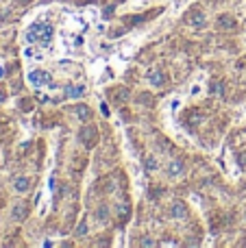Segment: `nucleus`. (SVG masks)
I'll use <instances>...</instances> for the list:
<instances>
[{
  "mask_svg": "<svg viewBox=\"0 0 246 248\" xmlns=\"http://www.w3.org/2000/svg\"><path fill=\"white\" fill-rule=\"evenodd\" d=\"M52 37H55V29H52V24H48V22H35V24H31V29L26 31V39H29L31 44H39L42 48L50 46Z\"/></svg>",
  "mask_w": 246,
  "mask_h": 248,
  "instance_id": "obj_1",
  "label": "nucleus"
},
{
  "mask_svg": "<svg viewBox=\"0 0 246 248\" xmlns=\"http://www.w3.org/2000/svg\"><path fill=\"white\" fill-rule=\"evenodd\" d=\"M29 81H31V85L42 87V85H50L52 77L46 72V70H33V72L29 74Z\"/></svg>",
  "mask_w": 246,
  "mask_h": 248,
  "instance_id": "obj_2",
  "label": "nucleus"
},
{
  "mask_svg": "<svg viewBox=\"0 0 246 248\" xmlns=\"http://www.w3.org/2000/svg\"><path fill=\"white\" fill-rule=\"evenodd\" d=\"M187 205L183 201H174L172 207H170V216H172L174 220H187Z\"/></svg>",
  "mask_w": 246,
  "mask_h": 248,
  "instance_id": "obj_3",
  "label": "nucleus"
},
{
  "mask_svg": "<svg viewBox=\"0 0 246 248\" xmlns=\"http://www.w3.org/2000/svg\"><path fill=\"white\" fill-rule=\"evenodd\" d=\"M166 81H168V77H166L164 70H151V72H148V83H151L153 87H157V90L164 87Z\"/></svg>",
  "mask_w": 246,
  "mask_h": 248,
  "instance_id": "obj_4",
  "label": "nucleus"
},
{
  "mask_svg": "<svg viewBox=\"0 0 246 248\" xmlns=\"http://www.w3.org/2000/svg\"><path fill=\"white\" fill-rule=\"evenodd\" d=\"M205 13L199 11V9H194V11L187 16V24H192V29H205Z\"/></svg>",
  "mask_w": 246,
  "mask_h": 248,
  "instance_id": "obj_5",
  "label": "nucleus"
},
{
  "mask_svg": "<svg viewBox=\"0 0 246 248\" xmlns=\"http://www.w3.org/2000/svg\"><path fill=\"white\" fill-rule=\"evenodd\" d=\"M81 141L85 146H94V141H96V128L94 126H83L81 128Z\"/></svg>",
  "mask_w": 246,
  "mask_h": 248,
  "instance_id": "obj_6",
  "label": "nucleus"
},
{
  "mask_svg": "<svg viewBox=\"0 0 246 248\" xmlns=\"http://www.w3.org/2000/svg\"><path fill=\"white\" fill-rule=\"evenodd\" d=\"M183 172H185V163L181 161V159H172L168 166V174L170 176H181Z\"/></svg>",
  "mask_w": 246,
  "mask_h": 248,
  "instance_id": "obj_7",
  "label": "nucleus"
},
{
  "mask_svg": "<svg viewBox=\"0 0 246 248\" xmlns=\"http://www.w3.org/2000/svg\"><path fill=\"white\" fill-rule=\"evenodd\" d=\"M63 94H65V98H81V96L85 94V87L83 85H68L63 90Z\"/></svg>",
  "mask_w": 246,
  "mask_h": 248,
  "instance_id": "obj_8",
  "label": "nucleus"
},
{
  "mask_svg": "<svg viewBox=\"0 0 246 248\" xmlns=\"http://www.w3.org/2000/svg\"><path fill=\"white\" fill-rule=\"evenodd\" d=\"M72 111L77 113L78 120H81V122H90V120H92V109H90V107H85V105H77V107H74Z\"/></svg>",
  "mask_w": 246,
  "mask_h": 248,
  "instance_id": "obj_9",
  "label": "nucleus"
},
{
  "mask_svg": "<svg viewBox=\"0 0 246 248\" xmlns=\"http://www.w3.org/2000/svg\"><path fill=\"white\" fill-rule=\"evenodd\" d=\"M26 216H29V207H26L24 202H17V205L13 207V220L22 222V220H26Z\"/></svg>",
  "mask_w": 246,
  "mask_h": 248,
  "instance_id": "obj_10",
  "label": "nucleus"
},
{
  "mask_svg": "<svg viewBox=\"0 0 246 248\" xmlns=\"http://www.w3.org/2000/svg\"><path fill=\"white\" fill-rule=\"evenodd\" d=\"M13 187H15V192L24 194L31 189V179H26V176H17L15 181H13Z\"/></svg>",
  "mask_w": 246,
  "mask_h": 248,
  "instance_id": "obj_11",
  "label": "nucleus"
},
{
  "mask_svg": "<svg viewBox=\"0 0 246 248\" xmlns=\"http://www.w3.org/2000/svg\"><path fill=\"white\" fill-rule=\"evenodd\" d=\"M144 168H146L148 172H155L157 168H159V161H157L155 155H146V157H144Z\"/></svg>",
  "mask_w": 246,
  "mask_h": 248,
  "instance_id": "obj_12",
  "label": "nucleus"
},
{
  "mask_svg": "<svg viewBox=\"0 0 246 248\" xmlns=\"http://www.w3.org/2000/svg\"><path fill=\"white\" fill-rule=\"evenodd\" d=\"M218 26H220V29H233L235 20L231 16H220V17H218Z\"/></svg>",
  "mask_w": 246,
  "mask_h": 248,
  "instance_id": "obj_13",
  "label": "nucleus"
},
{
  "mask_svg": "<svg viewBox=\"0 0 246 248\" xmlns=\"http://www.w3.org/2000/svg\"><path fill=\"white\" fill-rule=\"evenodd\" d=\"M96 218H98V222H107V220H109V209H107V205H100L98 209H96Z\"/></svg>",
  "mask_w": 246,
  "mask_h": 248,
  "instance_id": "obj_14",
  "label": "nucleus"
},
{
  "mask_svg": "<svg viewBox=\"0 0 246 248\" xmlns=\"http://www.w3.org/2000/svg\"><path fill=\"white\" fill-rule=\"evenodd\" d=\"M87 231H90V227H87V220H83V222L78 224V229H77V235H78V237H83Z\"/></svg>",
  "mask_w": 246,
  "mask_h": 248,
  "instance_id": "obj_15",
  "label": "nucleus"
},
{
  "mask_svg": "<svg viewBox=\"0 0 246 248\" xmlns=\"http://www.w3.org/2000/svg\"><path fill=\"white\" fill-rule=\"evenodd\" d=\"M113 9H116V4H109V7L105 9V17H107V20L113 16Z\"/></svg>",
  "mask_w": 246,
  "mask_h": 248,
  "instance_id": "obj_16",
  "label": "nucleus"
},
{
  "mask_svg": "<svg viewBox=\"0 0 246 248\" xmlns=\"http://www.w3.org/2000/svg\"><path fill=\"white\" fill-rule=\"evenodd\" d=\"M139 246H157V242H153V240H142V242H139Z\"/></svg>",
  "mask_w": 246,
  "mask_h": 248,
  "instance_id": "obj_17",
  "label": "nucleus"
},
{
  "mask_svg": "<svg viewBox=\"0 0 246 248\" xmlns=\"http://www.w3.org/2000/svg\"><path fill=\"white\" fill-rule=\"evenodd\" d=\"M100 111H103V116H105V118H107V116H109V107H107V105H105V103H103V105H100Z\"/></svg>",
  "mask_w": 246,
  "mask_h": 248,
  "instance_id": "obj_18",
  "label": "nucleus"
},
{
  "mask_svg": "<svg viewBox=\"0 0 246 248\" xmlns=\"http://www.w3.org/2000/svg\"><path fill=\"white\" fill-rule=\"evenodd\" d=\"M214 92H216V94H222V85H220V83H216V85H214Z\"/></svg>",
  "mask_w": 246,
  "mask_h": 248,
  "instance_id": "obj_19",
  "label": "nucleus"
},
{
  "mask_svg": "<svg viewBox=\"0 0 246 248\" xmlns=\"http://www.w3.org/2000/svg\"><path fill=\"white\" fill-rule=\"evenodd\" d=\"M238 161L242 163V166H246V155H238Z\"/></svg>",
  "mask_w": 246,
  "mask_h": 248,
  "instance_id": "obj_20",
  "label": "nucleus"
},
{
  "mask_svg": "<svg viewBox=\"0 0 246 248\" xmlns=\"http://www.w3.org/2000/svg\"><path fill=\"white\" fill-rule=\"evenodd\" d=\"M2 100H4V92L0 90V103H2Z\"/></svg>",
  "mask_w": 246,
  "mask_h": 248,
  "instance_id": "obj_21",
  "label": "nucleus"
}]
</instances>
